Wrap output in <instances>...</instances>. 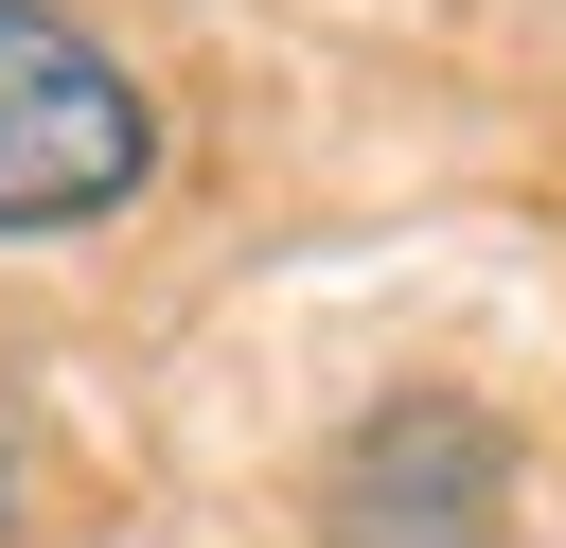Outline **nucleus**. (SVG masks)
Returning <instances> with one entry per match:
<instances>
[{"mask_svg":"<svg viewBox=\"0 0 566 548\" xmlns=\"http://www.w3.org/2000/svg\"><path fill=\"white\" fill-rule=\"evenodd\" d=\"M159 177V106L142 71L71 18V0H0V247L106 230Z\"/></svg>","mask_w":566,"mask_h":548,"instance_id":"obj_1","label":"nucleus"},{"mask_svg":"<svg viewBox=\"0 0 566 548\" xmlns=\"http://www.w3.org/2000/svg\"><path fill=\"white\" fill-rule=\"evenodd\" d=\"M495 495H513V442H495V424H460V407H389V424L336 460V530H407V548L478 530Z\"/></svg>","mask_w":566,"mask_h":548,"instance_id":"obj_2","label":"nucleus"},{"mask_svg":"<svg viewBox=\"0 0 566 548\" xmlns=\"http://www.w3.org/2000/svg\"><path fill=\"white\" fill-rule=\"evenodd\" d=\"M18 513H35V442H18V407H0V548H18Z\"/></svg>","mask_w":566,"mask_h":548,"instance_id":"obj_3","label":"nucleus"}]
</instances>
